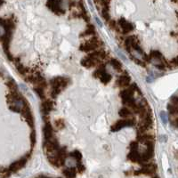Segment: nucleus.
<instances>
[{
  "instance_id": "nucleus-14",
  "label": "nucleus",
  "mask_w": 178,
  "mask_h": 178,
  "mask_svg": "<svg viewBox=\"0 0 178 178\" xmlns=\"http://www.w3.org/2000/svg\"><path fill=\"white\" fill-rule=\"evenodd\" d=\"M136 41H138V38H137L136 36H129V37H127L126 38V40H125V47H126V49L127 50V52L129 53H131L132 45Z\"/></svg>"
},
{
  "instance_id": "nucleus-1",
  "label": "nucleus",
  "mask_w": 178,
  "mask_h": 178,
  "mask_svg": "<svg viewBox=\"0 0 178 178\" xmlns=\"http://www.w3.org/2000/svg\"><path fill=\"white\" fill-rule=\"evenodd\" d=\"M70 79L64 77H55L53 79L50 80V84L52 86V92L51 95L55 98L63 90L66 88V86L69 85Z\"/></svg>"
},
{
  "instance_id": "nucleus-30",
  "label": "nucleus",
  "mask_w": 178,
  "mask_h": 178,
  "mask_svg": "<svg viewBox=\"0 0 178 178\" xmlns=\"http://www.w3.org/2000/svg\"><path fill=\"white\" fill-rule=\"evenodd\" d=\"M31 141L32 146H34L35 143H36V132L35 131H32L31 134Z\"/></svg>"
},
{
  "instance_id": "nucleus-21",
  "label": "nucleus",
  "mask_w": 178,
  "mask_h": 178,
  "mask_svg": "<svg viewBox=\"0 0 178 178\" xmlns=\"http://www.w3.org/2000/svg\"><path fill=\"white\" fill-rule=\"evenodd\" d=\"M150 60H156V59H159V60H163V54L158 51V50H153L150 53Z\"/></svg>"
},
{
  "instance_id": "nucleus-27",
  "label": "nucleus",
  "mask_w": 178,
  "mask_h": 178,
  "mask_svg": "<svg viewBox=\"0 0 178 178\" xmlns=\"http://www.w3.org/2000/svg\"><path fill=\"white\" fill-rule=\"evenodd\" d=\"M16 68H17L18 71H19L21 74H26V73H27V71H28V69H27L26 67H24L23 65L19 64V63H17V64H16Z\"/></svg>"
},
{
  "instance_id": "nucleus-5",
  "label": "nucleus",
  "mask_w": 178,
  "mask_h": 178,
  "mask_svg": "<svg viewBox=\"0 0 178 178\" xmlns=\"http://www.w3.org/2000/svg\"><path fill=\"white\" fill-rule=\"evenodd\" d=\"M100 63H101V59L95 58L89 54L87 56L84 57L81 60V65L86 69H91L93 67H95V66L99 65Z\"/></svg>"
},
{
  "instance_id": "nucleus-19",
  "label": "nucleus",
  "mask_w": 178,
  "mask_h": 178,
  "mask_svg": "<svg viewBox=\"0 0 178 178\" xmlns=\"http://www.w3.org/2000/svg\"><path fill=\"white\" fill-rule=\"evenodd\" d=\"M111 75L110 74H109L107 71H104L100 77H99V79H100V81L103 83V84H104V85H107L109 82H110V80H111Z\"/></svg>"
},
{
  "instance_id": "nucleus-31",
  "label": "nucleus",
  "mask_w": 178,
  "mask_h": 178,
  "mask_svg": "<svg viewBox=\"0 0 178 178\" xmlns=\"http://www.w3.org/2000/svg\"><path fill=\"white\" fill-rule=\"evenodd\" d=\"M130 150H138V142H130Z\"/></svg>"
},
{
  "instance_id": "nucleus-11",
  "label": "nucleus",
  "mask_w": 178,
  "mask_h": 178,
  "mask_svg": "<svg viewBox=\"0 0 178 178\" xmlns=\"http://www.w3.org/2000/svg\"><path fill=\"white\" fill-rule=\"evenodd\" d=\"M127 159L134 163H142V154H140L137 150H131L127 155Z\"/></svg>"
},
{
  "instance_id": "nucleus-16",
  "label": "nucleus",
  "mask_w": 178,
  "mask_h": 178,
  "mask_svg": "<svg viewBox=\"0 0 178 178\" xmlns=\"http://www.w3.org/2000/svg\"><path fill=\"white\" fill-rule=\"evenodd\" d=\"M132 114H133V112L130 110V109H128V107H123L118 110V115L123 118H127V117H131Z\"/></svg>"
},
{
  "instance_id": "nucleus-10",
  "label": "nucleus",
  "mask_w": 178,
  "mask_h": 178,
  "mask_svg": "<svg viewBox=\"0 0 178 178\" xmlns=\"http://www.w3.org/2000/svg\"><path fill=\"white\" fill-rule=\"evenodd\" d=\"M43 135L45 140H49L53 137V128L50 122H46L43 127Z\"/></svg>"
},
{
  "instance_id": "nucleus-25",
  "label": "nucleus",
  "mask_w": 178,
  "mask_h": 178,
  "mask_svg": "<svg viewBox=\"0 0 178 178\" xmlns=\"http://www.w3.org/2000/svg\"><path fill=\"white\" fill-rule=\"evenodd\" d=\"M101 14L103 16V18L104 19V21H110V13H109V8H105L103 7L102 11H101Z\"/></svg>"
},
{
  "instance_id": "nucleus-6",
  "label": "nucleus",
  "mask_w": 178,
  "mask_h": 178,
  "mask_svg": "<svg viewBox=\"0 0 178 178\" xmlns=\"http://www.w3.org/2000/svg\"><path fill=\"white\" fill-rule=\"evenodd\" d=\"M141 166H142L141 169L138 170V171H136L135 174H143L152 175V174L157 171V166L154 163H149V164H142V163Z\"/></svg>"
},
{
  "instance_id": "nucleus-9",
  "label": "nucleus",
  "mask_w": 178,
  "mask_h": 178,
  "mask_svg": "<svg viewBox=\"0 0 178 178\" xmlns=\"http://www.w3.org/2000/svg\"><path fill=\"white\" fill-rule=\"evenodd\" d=\"M54 109V103L51 100H45L41 103L42 115H48L50 111Z\"/></svg>"
},
{
  "instance_id": "nucleus-26",
  "label": "nucleus",
  "mask_w": 178,
  "mask_h": 178,
  "mask_svg": "<svg viewBox=\"0 0 178 178\" xmlns=\"http://www.w3.org/2000/svg\"><path fill=\"white\" fill-rule=\"evenodd\" d=\"M7 85L8 87L11 89V91H14V90H17V85L15 83V81L12 78H10L7 82Z\"/></svg>"
},
{
  "instance_id": "nucleus-8",
  "label": "nucleus",
  "mask_w": 178,
  "mask_h": 178,
  "mask_svg": "<svg viewBox=\"0 0 178 178\" xmlns=\"http://www.w3.org/2000/svg\"><path fill=\"white\" fill-rule=\"evenodd\" d=\"M28 158H27V157H23V158L20 159L19 160L14 162L13 164H11V166H10L9 168H8L9 171L12 172V173H15V172L21 170L22 167H25V165H26V163H27V161H28Z\"/></svg>"
},
{
  "instance_id": "nucleus-28",
  "label": "nucleus",
  "mask_w": 178,
  "mask_h": 178,
  "mask_svg": "<svg viewBox=\"0 0 178 178\" xmlns=\"http://www.w3.org/2000/svg\"><path fill=\"white\" fill-rule=\"evenodd\" d=\"M77 168H78V171L79 173H83V172L85 170V166L82 164L81 161L77 162Z\"/></svg>"
},
{
  "instance_id": "nucleus-18",
  "label": "nucleus",
  "mask_w": 178,
  "mask_h": 178,
  "mask_svg": "<svg viewBox=\"0 0 178 178\" xmlns=\"http://www.w3.org/2000/svg\"><path fill=\"white\" fill-rule=\"evenodd\" d=\"M167 110H168V112L171 115H176V114H178V104L170 102L167 104Z\"/></svg>"
},
{
  "instance_id": "nucleus-24",
  "label": "nucleus",
  "mask_w": 178,
  "mask_h": 178,
  "mask_svg": "<svg viewBox=\"0 0 178 178\" xmlns=\"http://www.w3.org/2000/svg\"><path fill=\"white\" fill-rule=\"evenodd\" d=\"M54 127L57 129H63L65 127V122L63 118H59L54 121Z\"/></svg>"
},
{
  "instance_id": "nucleus-7",
  "label": "nucleus",
  "mask_w": 178,
  "mask_h": 178,
  "mask_svg": "<svg viewBox=\"0 0 178 178\" xmlns=\"http://www.w3.org/2000/svg\"><path fill=\"white\" fill-rule=\"evenodd\" d=\"M117 24L121 28L123 34H128L133 31L135 28V26L131 22L127 21L125 18H120L117 21Z\"/></svg>"
},
{
  "instance_id": "nucleus-3",
  "label": "nucleus",
  "mask_w": 178,
  "mask_h": 178,
  "mask_svg": "<svg viewBox=\"0 0 178 178\" xmlns=\"http://www.w3.org/2000/svg\"><path fill=\"white\" fill-rule=\"evenodd\" d=\"M46 6L57 15H63L65 14V10L63 7V0H47Z\"/></svg>"
},
{
  "instance_id": "nucleus-20",
  "label": "nucleus",
  "mask_w": 178,
  "mask_h": 178,
  "mask_svg": "<svg viewBox=\"0 0 178 178\" xmlns=\"http://www.w3.org/2000/svg\"><path fill=\"white\" fill-rule=\"evenodd\" d=\"M63 174L67 177H75L77 175V172L74 167H67V168L63 169Z\"/></svg>"
},
{
  "instance_id": "nucleus-13",
  "label": "nucleus",
  "mask_w": 178,
  "mask_h": 178,
  "mask_svg": "<svg viewBox=\"0 0 178 178\" xmlns=\"http://www.w3.org/2000/svg\"><path fill=\"white\" fill-rule=\"evenodd\" d=\"M134 94H135V89H134V87H133V86H129V87L124 89L123 91L120 92V96L121 97L122 100H126V99L134 97Z\"/></svg>"
},
{
  "instance_id": "nucleus-32",
  "label": "nucleus",
  "mask_w": 178,
  "mask_h": 178,
  "mask_svg": "<svg viewBox=\"0 0 178 178\" xmlns=\"http://www.w3.org/2000/svg\"><path fill=\"white\" fill-rule=\"evenodd\" d=\"M174 126H175L176 127H178V117L174 120Z\"/></svg>"
},
{
  "instance_id": "nucleus-17",
  "label": "nucleus",
  "mask_w": 178,
  "mask_h": 178,
  "mask_svg": "<svg viewBox=\"0 0 178 178\" xmlns=\"http://www.w3.org/2000/svg\"><path fill=\"white\" fill-rule=\"evenodd\" d=\"M110 64L111 65V67L117 70V71H122V64L121 63L117 60V59H111V60L110 61Z\"/></svg>"
},
{
  "instance_id": "nucleus-12",
  "label": "nucleus",
  "mask_w": 178,
  "mask_h": 178,
  "mask_svg": "<svg viewBox=\"0 0 178 178\" xmlns=\"http://www.w3.org/2000/svg\"><path fill=\"white\" fill-rule=\"evenodd\" d=\"M130 80H131L130 77L127 74H124L117 78L116 84L120 87H127L130 85Z\"/></svg>"
},
{
  "instance_id": "nucleus-29",
  "label": "nucleus",
  "mask_w": 178,
  "mask_h": 178,
  "mask_svg": "<svg viewBox=\"0 0 178 178\" xmlns=\"http://www.w3.org/2000/svg\"><path fill=\"white\" fill-rule=\"evenodd\" d=\"M160 117H161V120H162L164 124H166L167 122V113L165 111L160 112Z\"/></svg>"
},
{
  "instance_id": "nucleus-23",
  "label": "nucleus",
  "mask_w": 178,
  "mask_h": 178,
  "mask_svg": "<svg viewBox=\"0 0 178 178\" xmlns=\"http://www.w3.org/2000/svg\"><path fill=\"white\" fill-rule=\"evenodd\" d=\"M70 156L72 159H74L77 162H79V161H81V159H82V154H81V152H80L79 151H74V152H70Z\"/></svg>"
},
{
  "instance_id": "nucleus-2",
  "label": "nucleus",
  "mask_w": 178,
  "mask_h": 178,
  "mask_svg": "<svg viewBox=\"0 0 178 178\" xmlns=\"http://www.w3.org/2000/svg\"><path fill=\"white\" fill-rule=\"evenodd\" d=\"M102 45H103V42L100 41V39L97 37H93L90 39H88L86 42L81 44L79 46V49L83 52H92V51L97 50Z\"/></svg>"
},
{
  "instance_id": "nucleus-22",
  "label": "nucleus",
  "mask_w": 178,
  "mask_h": 178,
  "mask_svg": "<svg viewBox=\"0 0 178 178\" xmlns=\"http://www.w3.org/2000/svg\"><path fill=\"white\" fill-rule=\"evenodd\" d=\"M34 91L40 99H42V100L45 99V88L44 87L39 86V85H36L34 87Z\"/></svg>"
},
{
  "instance_id": "nucleus-4",
  "label": "nucleus",
  "mask_w": 178,
  "mask_h": 178,
  "mask_svg": "<svg viewBox=\"0 0 178 178\" xmlns=\"http://www.w3.org/2000/svg\"><path fill=\"white\" fill-rule=\"evenodd\" d=\"M135 125V118H123V120H120L117 122H115L110 127V130H111V132H117L124 127H134Z\"/></svg>"
},
{
  "instance_id": "nucleus-15",
  "label": "nucleus",
  "mask_w": 178,
  "mask_h": 178,
  "mask_svg": "<svg viewBox=\"0 0 178 178\" xmlns=\"http://www.w3.org/2000/svg\"><path fill=\"white\" fill-rule=\"evenodd\" d=\"M95 26L93 24L89 23L87 25L86 28L80 34V37L81 38H85V37L92 36V35H95Z\"/></svg>"
}]
</instances>
